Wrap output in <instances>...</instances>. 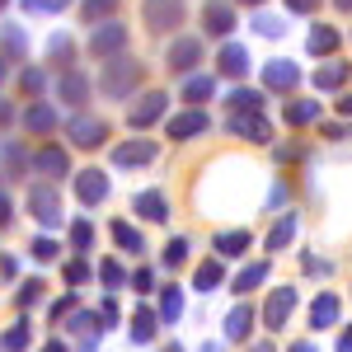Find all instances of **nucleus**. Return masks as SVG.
Wrapping results in <instances>:
<instances>
[{
	"label": "nucleus",
	"mask_w": 352,
	"mask_h": 352,
	"mask_svg": "<svg viewBox=\"0 0 352 352\" xmlns=\"http://www.w3.org/2000/svg\"><path fill=\"white\" fill-rule=\"evenodd\" d=\"M33 258H38V263H52V258H56V240H47V235L33 240Z\"/></svg>",
	"instance_id": "obj_42"
},
{
	"label": "nucleus",
	"mask_w": 352,
	"mask_h": 352,
	"mask_svg": "<svg viewBox=\"0 0 352 352\" xmlns=\"http://www.w3.org/2000/svg\"><path fill=\"white\" fill-rule=\"evenodd\" d=\"M338 352H352V329H343V338H338Z\"/></svg>",
	"instance_id": "obj_53"
},
{
	"label": "nucleus",
	"mask_w": 352,
	"mask_h": 352,
	"mask_svg": "<svg viewBox=\"0 0 352 352\" xmlns=\"http://www.w3.org/2000/svg\"><path fill=\"white\" fill-rule=\"evenodd\" d=\"M263 282H268V258H258V263H249V268L240 272V277H235V292H254V287H263Z\"/></svg>",
	"instance_id": "obj_30"
},
{
	"label": "nucleus",
	"mask_w": 352,
	"mask_h": 352,
	"mask_svg": "<svg viewBox=\"0 0 352 352\" xmlns=\"http://www.w3.org/2000/svg\"><path fill=\"white\" fill-rule=\"evenodd\" d=\"M132 287H136V292H141V296H146V292H151V287H155V277H151V272L141 268V272H136V277H132Z\"/></svg>",
	"instance_id": "obj_49"
},
{
	"label": "nucleus",
	"mask_w": 352,
	"mask_h": 352,
	"mask_svg": "<svg viewBox=\"0 0 352 352\" xmlns=\"http://www.w3.org/2000/svg\"><path fill=\"white\" fill-rule=\"evenodd\" d=\"M10 221V197H0V226Z\"/></svg>",
	"instance_id": "obj_54"
},
{
	"label": "nucleus",
	"mask_w": 352,
	"mask_h": 352,
	"mask_svg": "<svg viewBox=\"0 0 352 352\" xmlns=\"http://www.w3.org/2000/svg\"><path fill=\"white\" fill-rule=\"evenodd\" d=\"M197 352H221V343H202V348H197Z\"/></svg>",
	"instance_id": "obj_59"
},
{
	"label": "nucleus",
	"mask_w": 352,
	"mask_h": 352,
	"mask_svg": "<svg viewBox=\"0 0 352 352\" xmlns=\"http://www.w3.org/2000/svg\"><path fill=\"white\" fill-rule=\"evenodd\" d=\"M71 310H76V296H61V300L52 305V320H56V315H71Z\"/></svg>",
	"instance_id": "obj_50"
},
{
	"label": "nucleus",
	"mask_w": 352,
	"mask_h": 352,
	"mask_svg": "<svg viewBox=\"0 0 352 352\" xmlns=\"http://www.w3.org/2000/svg\"><path fill=\"white\" fill-rule=\"evenodd\" d=\"M217 61H221V76H230V80H240L244 71H249V47H244V43H226Z\"/></svg>",
	"instance_id": "obj_17"
},
{
	"label": "nucleus",
	"mask_w": 352,
	"mask_h": 352,
	"mask_svg": "<svg viewBox=\"0 0 352 352\" xmlns=\"http://www.w3.org/2000/svg\"><path fill=\"white\" fill-rule=\"evenodd\" d=\"M24 127H28V132H38V136L52 132V127H56V109H52V104H28V109H24Z\"/></svg>",
	"instance_id": "obj_23"
},
{
	"label": "nucleus",
	"mask_w": 352,
	"mask_h": 352,
	"mask_svg": "<svg viewBox=\"0 0 352 352\" xmlns=\"http://www.w3.org/2000/svg\"><path fill=\"white\" fill-rule=\"evenodd\" d=\"M202 28H207V38H230L235 33V5L230 0H207L202 5Z\"/></svg>",
	"instance_id": "obj_7"
},
{
	"label": "nucleus",
	"mask_w": 352,
	"mask_h": 352,
	"mask_svg": "<svg viewBox=\"0 0 352 352\" xmlns=\"http://www.w3.org/2000/svg\"><path fill=\"white\" fill-rule=\"evenodd\" d=\"M28 348V320H14L5 329V352H24Z\"/></svg>",
	"instance_id": "obj_36"
},
{
	"label": "nucleus",
	"mask_w": 352,
	"mask_h": 352,
	"mask_svg": "<svg viewBox=\"0 0 352 352\" xmlns=\"http://www.w3.org/2000/svg\"><path fill=\"white\" fill-rule=\"evenodd\" d=\"M155 324H160V320H155V310H136L132 329H127V333H132V343H151V338H155Z\"/></svg>",
	"instance_id": "obj_31"
},
{
	"label": "nucleus",
	"mask_w": 352,
	"mask_h": 352,
	"mask_svg": "<svg viewBox=\"0 0 352 352\" xmlns=\"http://www.w3.org/2000/svg\"><path fill=\"white\" fill-rule=\"evenodd\" d=\"M24 52H28L24 28H5V61H10V56H24Z\"/></svg>",
	"instance_id": "obj_38"
},
{
	"label": "nucleus",
	"mask_w": 352,
	"mask_h": 352,
	"mask_svg": "<svg viewBox=\"0 0 352 352\" xmlns=\"http://www.w3.org/2000/svg\"><path fill=\"white\" fill-rule=\"evenodd\" d=\"M333 324H338V296L320 292L315 305H310V329H333Z\"/></svg>",
	"instance_id": "obj_19"
},
{
	"label": "nucleus",
	"mask_w": 352,
	"mask_h": 352,
	"mask_svg": "<svg viewBox=\"0 0 352 352\" xmlns=\"http://www.w3.org/2000/svg\"><path fill=\"white\" fill-rule=\"evenodd\" d=\"M338 113H343V118H352V94H343V99H338Z\"/></svg>",
	"instance_id": "obj_52"
},
{
	"label": "nucleus",
	"mask_w": 352,
	"mask_h": 352,
	"mask_svg": "<svg viewBox=\"0 0 352 352\" xmlns=\"http://www.w3.org/2000/svg\"><path fill=\"white\" fill-rule=\"evenodd\" d=\"M56 99H61V104H71V109L89 104V80H85V71L66 66V71H61V80H56Z\"/></svg>",
	"instance_id": "obj_8"
},
{
	"label": "nucleus",
	"mask_w": 352,
	"mask_h": 352,
	"mask_svg": "<svg viewBox=\"0 0 352 352\" xmlns=\"http://www.w3.org/2000/svg\"><path fill=\"white\" fill-rule=\"evenodd\" d=\"M202 38H192V33H179V38H169V47H164V66L174 71V76H188L192 66L202 61Z\"/></svg>",
	"instance_id": "obj_4"
},
{
	"label": "nucleus",
	"mask_w": 352,
	"mask_h": 352,
	"mask_svg": "<svg viewBox=\"0 0 352 352\" xmlns=\"http://www.w3.org/2000/svg\"><path fill=\"white\" fill-rule=\"evenodd\" d=\"M155 155H160V146H155V141H127V146H118V151H113V164L132 169V164H151Z\"/></svg>",
	"instance_id": "obj_14"
},
{
	"label": "nucleus",
	"mask_w": 352,
	"mask_h": 352,
	"mask_svg": "<svg viewBox=\"0 0 352 352\" xmlns=\"http://www.w3.org/2000/svg\"><path fill=\"white\" fill-rule=\"evenodd\" d=\"M184 258H188V240H169L164 244V263H169V268H179Z\"/></svg>",
	"instance_id": "obj_40"
},
{
	"label": "nucleus",
	"mask_w": 352,
	"mask_h": 352,
	"mask_svg": "<svg viewBox=\"0 0 352 352\" xmlns=\"http://www.w3.org/2000/svg\"><path fill=\"white\" fill-rule=\"evenodd\" d=\"M136 85H141V61L136 56H113L109 66H104V76H99V89L109 99H127Z\"/></svg>",
	"instance_id": "obj_2"
},
{
	"label": "nucleus",
	"mask_w": 352,
	"mask_h": 352,
	"mask_svg": "<svg viewBox=\"0 0 352 352\" xmlns=\"http://www.w3.org/2000/svg\"><path fill=\"white\" fill-rule=\"evenodd\" d=\"M85 277H89V258H76V263H66V282H71V287H80Z\"/></svg>",
	"instance_id": "obj_43"
},
{
	"label": "nucleus",
	"mask_w": 352,
	"mask_h": 352,
	"mask_svg": "<svg viewBox=\"0 0 352 352\" xmlns=\"http://www.w3.org/2000/svg\"><path fill=\"white\" fill-rule=\"evenodd\" d=\"M71 244H76V254H89V249H94V221H76V226H71Z\"/></svg>",
	"instance_id": "obj_34"
},
{
	"label": "nucleus",
	"mask_w": 352,
	"mask_h": 352,
	"mask_svg": "<svg viewBox=\"0 0 352 352\" xmlns=\"http://www.w3.org/2000/svg\"><path fill=\"white\" fill-rule=\"evenodd\" d=\"M33 164H38V174H47V179H61V174L71 169V160H66V151H56V146H43Z\"/></svg>",
	"instance_id": "obj_22"
},
{
	"label": "nucleus",
	"mask_w": 352,
	"mask_h": 352,
	"mask_svg": "<svg viewBox=\"0 0 352 352\" xmlns=\"http://www.w3.org/2000/svg\"><path fill=\"white\" fill-rule=\"evenodd\" d=\"M164 352H184V348H179V343H169V348H164Z\"/></svg>",
	"instance_id": "obj_63"
},
{
	"label": "nucleus",
	"mask_w": 352,
	"mask_h": 352,
	"mask_svg": "<svg viewBox=\"0 0 352 352\" xmlns=\"http://www.w3.org/2000/svg\"><path fill=\"white\" fill-rule=\"evenodd\" d=\"M352 76V66L343 61H324V71H315V89H343Z\"/></svg>",
	"instance_id": "obj_24"
},
{
	"label": "nucleus",
	"mask_w": 352,
	"mask_h": 352,
	"mask_svg": "<svg viewBox=\"0 0 352 352\" xmlns=\"http://www.w3.org/2000/svg\"><path fill=\"white\" fill-rule=\"evenodd\" d=\"M76 197H80L85 207L104 202V197H109V174H104V169H80V174H76Z\"/></svg>",
	"instance_id": "obj_9"
},
{
	"label": "nucleus",
	"mask_w": 352,
	"mask_h": 352,
	"mask_svg": "<svg viewBox=\"0 0 352 352\" xmlns=\"http://www.w3.org/2000/svg\"><path fill=\"white\" fill-rule=\"evenodd\" d=\"M132 212H136V217H146V221H169V197H164L160 188L136 192V197H132Z\"/></svg>",
	"instance_id": "obj_16"
},
{
	"label": "nucleus",
	"mask_w": 352,
	"mask_h": 352,
	"mask_svg": "<svg viewBox=\"0 0 352 352\" xmlns=\"http://www.w3.org/2000/svg\"><path fill=\"white\" fill-rule=\"evenodd\" d=\"M282 118H287L292 127H305V122H315V118H320V104H310V99H292V104L282 109Z\"/></svg>",
	"instance_id": "obj_29"
},
{
	"label": "nucleus",
	"mask_w": 352,
	"mask_h": 352,
	"mask_svg": "<svg viewBox=\"0 0 352 352\" xmlns=\"http://www.w3.org/2000/svg\"><path fill=\"white\" fill-rule=\"evenodd\" d=\"M221 277H226V268H221V258H207L202 268L192 272V287H197V292L207 296V292H217V287H221Z\"/></svg>",
	"instance_id": "obj_27"
},
{
	"label": "nucleus",
	"mask_w": 352,
	"mask_h": 352,
	"mask_svg": "<svg viewBox=\"0 0 352 352\" xmlns=\"http://www.w3.org/2000/svg\"><path fill=\"white\" fill-rule=\"evenodd\" d=\"M5 76H10V61H5V56H0V80H5Z\"/></svg>",
	"instance_id": "obj_60"
},
{
	"label": "nucleus",
	"mask_w": 352,
	"mask_h": 352,
	"mask_svg": "<svg viewBox=\"0 0 352 352\" xmlns=\"http://www.w3.org/2000/svg\"><path fill=\"white\" fill-rule=\"evenodd\" d=\"M19 85H24L28 94H38V89H43V71H38V66H28V71H19Z\"/></svg>",
	"instance_id": "obj_45"
},
{
	"label": "nucleus",
	"mask_w": 352,
	"mask_h": 352,
	"mask_svg": "<svg viewBox=\"0 0 352 352\" xmlns=\"http://www.w3.org/2000/svg\"><path fill=\"white\" fill-rule=\"evenodd\" d=\"M230 132L244 136V141H272V122L258 118V113H235L230 118Z\"/></svg>",
	"instance_id": "obj_13"
},
{
	"label": "nucleus",
	"mask_w": 352,
	"mask_h": 352,
	"mask_svg": "<svg viewBox=\"0 0 352 352\" xmlns=\"http://www.w3.org/2000/svg\"><path fill=\"white\" fill-rule=\"evenodd\" d=\"M292 352H320L315 343H292Z\"/></svg>",
	"instance_id": "obj_56"
},
{
	"label": "nucleus",
	"mask_w": 352,
	"mask_h": 352,
	"mask_svg": "<svg viewBox=\"0 0 352 352\" xmlns=\"http://www.w3.org/2000/svg\"><path fill=\"white\" fill-rule=\"evenodd\" d=\"M249 352H272V343H258V348H249Z\"/></svg>",
	"instance_id": "obj_62"
},
{
	"label": "nucleus",
	"mask_w": 352,
	"mask_h": 352,
	"mask_svg": "<svg viewBox=\"0 0 352 352\" xmlns=\"http://www.w3.org/2000/svg\"><path fill=\"white\" fill-rule=\"evenodd\" d=\"M113 320H118V300L109 296V300H104V324H113Z\"/></svg>",
	"instance_id": "obj_51"
},
{
	"label": "nucleus",
	"mask_w": 352,
	"mask_h": 352,
	"mask_svg": "<svg viewBox=\"0 0 352 352\" xmlns=\"http://www.w3.org/2000/svg\"><path fill=\"white\" fill-rule=\"evenodd\" d=\"M263 80H268V89H296V85H300V71H296V61L277 56V61H268V66H263Z\"/></svg>",
	"instance_id": "obj_15"
},
{
	"label": "nucleus",
	"mask_w": 352,
	"mask_h": 352,
	"mask_svg": "<svg viewBox=\"0 0 352 352\" xmlns=\"http://www.w3.org/2000/svg\"><path fill=\"white\" fill-rule=\"evenodd\" d=\"M292 310H296V292H292V287L272 292L268 305H263V324H268V329H282L287 320H292Z\"/></svg>",
	"instance_id": "obj_11"
},
{
	"label": "nucleus",
	"mask_w": 352,
	"mask_h": 352,
	"mask_svg": "<svg viewBox=\"0 0 352 352\" xmlns=\"http://www.w3.org/2000/svg\"><path fill=\"white\" fill-rule=\"evenodd\" d=\"M28 14H61V10H71V0H24Z\"/></svg>",
	"instance_id": "obj_39"
},
{
	"label": "nucleus",
	"mask_w": 352,
	"mask_h": 352,
	"mask_svg": "<svg viewBox=\"0 0 352 352\" xmlns=\"http://www.w3.org/2000/svg\"><path fill=\"white\" fill-rule=\"evenodd\" d=\"M118 5L122 0H80V19L85 24H109L113 14H118Z\"/></svg>",
	"instance_id": "obj_25"
},
{
	"label": "nucleus",
	"mask_w": 352,
	"mask_h": 352,
	"mask_svg": "<svg viewBox=\"0 0 352 352\" xmlns=\"http://www.w3.org/2000/svg\"><path fill=\"white\" fill-rule=\"evenodd\" d=\"M164 104H169V99H164L160 89L141 94V99H136V109H132V127H136V132H146L151 122H160V118H164Z\"/></svg>",
	"instance_id": "obj_10"
},
{
	"label": "nucleus",
	"mask_w": 352,
	"mask_h": 352,
	"mask_svg": "<svg viewBox=\"0 0 352 352\" xmlns=\"http://www.w3.org/2000/svg\"><path fill=\"white\" fill-rule=\"evenodd\" d=\"M127 43H132V28L118 24V19H109V24H94L89 43H85V52L94 56V61H113V56L127 52Z\"/></svg>",
	"instance_id": "obj_1"
},
{
	"label": "nucleus",
	"mask_w": 352,
	"mask_h": 352,
	"mask_svg": "<svg viewBox=\"0 0 352 352\" xmlns=\"http://www.w3.org/2000/svg\"><path fill=\"white\" fill-rule=\"evenodd\" d=\"M66 136H71V146L94 151V146L109 141V122H104V118H89V113H76V118L66 122Z\"/></svg>",
	"instance_id": "obj_6"
},
{
	"label": "nucleus",
	"mask_w": 352,
	"mask_h": 352,
	"mask_svg": "<svg viewBox=\"0 0 352 352\" xmlns=\"http://www.w3.org/2000/svg\"><path fill=\"white\" fill-rule=\"evenodd\" d=\"M249 244H254L249 230H221V235H217V258H244Z\"/></svg>",
	"instance_id": "obj_20"
},
{
	"label": "nucleus",
	"mask_w": 352,
	"mask_h": 352,
	"mask_svg": "<svg viewBox=\"0 0 352 352\" xmlns=\"http://www.w3.org/2000/svg\"><path fill=\"white\" fill-rule=\"evenodd\" d=\"M230 5H249V10H258V5H268V0H230Z\"/></svg>",
	"instance_id": "obj_57"
},
{
	"label": "nucleus",
	"mask_w": 352,
	"mask_h": 352,
	"mask_svg": "<svg viewBox=\"0 0 352 352\" xmlns=\"http://www.w3.org/2000/svg\"><path fill=\"white\" fill-rule=\"evenodd\" d=\"M113 240H118V249H122V254H141V249H146L141 230H136V226H127V221H113Z\"/></svg>",
	"instance_id": "obj_28"
},
{
	"label": "nucleus",
	"mask_w": 352,
	"mask_h": 352,
	"mask_svg": "<svg viewBox=\"0 0 352 352\" xmlns=\"http://www.w3.org/2000/svg\"><path fill=\"white\" fill-rule=\"evenodd\" d=\"M179 315H184V292H179L174 282H169V287L160 292V310H155V320H164V324H174Z\"/></svg>",
	"instance_id": "obj_26"
},
{
	"label": "nucleus",
	"mask_w": 352,
	"mask_h": 352,
	"mask_svg": "<svg viewBox=\"0 0 352 352\" xmlns=\"http://www.w3.org/2000/svg\"><path fill=\"white\" fill-rule=\"evenodd\" d=\"M43 352H66V348H61V343H47V348H43Z\"/></svg>",
	"instance_id": "obj_61"
},
{
	"label": "nucleus",
	"mask_w": 352,
	"mask_h": 352,
	"mask_svg": "<svg viewBox=\"0 0 352 352\" xmlns=\"http://www.w3.org/2000/svg\"><path fill=\"white\" fill-rule=\"evenodd\" d=\"M14 300H19V305H33V300H43V282H38V277H28L24 287H19V296H14Z\"/></svg>",
	"instance_id": "obj_41"
},
{
	"label": "nucleus",
	"mask_w": 352,
	"mask_h": 352,
	"mask_svg": "<svg viewBox=\"0 0 352 352\" xmlns=\"http://www.w3.org/2000/svg\"><path fill=\"white\" fill-rule=\"evenodd\" d=\"M164 132H169V141H188V136L207 132V113H202V109L179 113V118H169V122H164Z\"/></svg>",
	"instance_id": "obj_12"
},
{
	"label": "nucleus",
	"mask_w": 352,
	"mask_h": 352,
	"mask_svg": "<svg viewBox=\"0 0 352 352\" xmlns=\"http://www.w3.org/2000/svg\"><path fill=\"white\" fill-rule=\"evenodd\" d=\"M230 109L235 113H258L263 109V94H258V89H235V94H230Z\"/></svg>",
	"instance_id": "obj_35"
},
{
	"label": "nucleus",
	"mask_w": 352,
	"mask_h": 352,
	"mask_svg": "<svg viewBox=\"0 0 352 352\" xmlns=\"http://www.w3.org/2000/svg\"><path fill=\"white\" fill-rule=\"evenodd\" d=\"M5 164H10V169H24V151H19V146H5Z\"/></svg>",
	"instance_id": "obj_48"
},
{
	"label": "nucleus",
	"mask_w": 352,
	"mask_h": 352,
	"mask_svg": "<svg viewBox=\"0 0 352 352\" xmlns=\"http://www.w3.org/2000/svg\"><path fill=\"white\" fill-rule=\"evenodd\" d=\"M296 240V217H282L277 226L268 230V254H277V249H287V244Z\"/></svg>",
	"instance_id": "obj_32"
},
{
	"label": "nucleus",
	"mask_w": 352,
	"mask_h": 352,
	"mask_svg": "<svg viewBox=\"0 0 352 352\" xmlns=\"http://www.w3.org/2000/svg\"><path fill=\"white\" fill-rule=\"evenodd\" d=\"M254 28H258L263 38H277V33H282V19H277V14H258V19H254Z\"/></svg>",
	"instance_id": "obj_44"
},
{
	"label": "nucleus",
	"mask_w": 352,
	"mask_h": 352,
	"mask_svg": "<svg viewBox=\"0 0 352 352\" xmlns=\"http://www.w3.org/2000/svg\"><path fill=\"white\" fill-rule=\"evenodd\" d=\"M5 5H10V0H0V10H5Z\"/></svg>",
	"instance_id": "obj_64"
},
{
	"label": "nucleus",
	"mask_w": 352,
	"mask_h": 352,
	"mask_svg": "<svg viewBox=\"0 0 352 352\" xmlns=\"http://www.w3.org/2000/svg\"><path fill=\"white\" fill-rule=\"evenodd\" d=\"M249 333H254V310H249V305H235V310L226 315V338H230V343H244Z\"/></svg>",
	"instance_id": "obj_21"
},
{
	"label": "nucleus",
	"mask_w": 352,
	"mask_h": 352,
	"mask_svg": "<svg viewBox=\"0 0 352 352\" xmlns=\"http://www.w3.org/2000/svg\"><path fill=\"white\" fill-rule=\"evenodd\" d=\"M141 19H146V28H155V33H169V28H184L188 5L184 0H146L141 5Z\"/></svg>",
	"instance_id": "obj_3"
},
{
	"label": "nucleus",
	"mask_w": 352,
	"mask_h": 352,
	"mask_svg": "<svg viewBox=\"0 0 352 352\" xmlns=\"http://www.w3.org/2000/svg\"><path fill=\"white\" fill-rule=\"evenodd\" d=\"M333 10H343V14H352V0H333Z\"/></svg>",
	"instance_id": "obj_58"
},
{
	"label": "nucleus",
	"mask_w": 352,
	"mask_h": 352,
	"mask_svg": "<svg viewBox=\"0 0 352 352\" xmlns=\"http://www.w3.org/2000/svg\"><path fill=\"white\" fill-rule=\"evenodd\" d=\"M282 5H287L292 14H315V10H320V0H282Z\"/></svg>",
	"instance_id": "obj_47"
},
{
	"label": "nucleus",
	"mask_w": 352,
	"mask_h": 352,
	"mask_svg": "<svg viewBox=\"0 0 352 352\" xmlns=\"http://www.w3.org/2000/svg\"><path fill=\"white\" fill-rule=\"evenodd\" d=\"M99 272H104V282H109V287H122V277H127V272H122V263H99Z\"/></svg>",
	"instance_id": "obj_46"
},
{
	"label": "nucleus",
	"mask_w": 352,
	"mask_h": 352,
	"mask_svg": "<svg viewBox=\"0 0 352 352\" xmlns=\"http://www.w3.org/2000/svg\"><path fill=\"white\" fill-rule=\"evenodd\" d=\"M338 43H343V38H338V28H333V24H315V28H310V38H305L310 56H333V52H338Z\"/></svg>",
	"instance_id": "obj_18"
},
{
	"label": "nucleus",
	"mask_w": 352,
	"mask_h": 352,
	"mask_svg": "<svg viewBox=\"0 0 352 352\" xmlns=\"http://www.w3.org/2000/svg\"><path fill=\"white\" fill-rule=\"evenodd\" d=\"M10 118H14V109H10V104L0 99V122H10Z\"/></svg>",
	"instance_id": "obj_55"
},
{
	"label": "nucleus",
	"mask_w": 352,
	"mask_h": 352,
	"mask_svg": "<svg viewBox=\"0 0 352 352\" xmlns=\"http://www.w3.org/2000/svg\"><path fill=\"white\" fill-rule=\"evenodd\" d=\"M71 52H76V47H71V38H66V33H52L47 56H52V61H61V66H71Z\"/></svg>",
	"instance_id": "obj_37"
},
{
	"label": "nucleus",
	"mask_w": 352,
	"mask_h": 352,
	"mask_svg": "<svg viewBox=\"0 0 352 352\" xmlns=\"http://www.w3.org/2000/svg\"><path fill=\"white\" fill-rule=\"evenodd\" d=\"M212 94H217V80H212V76H192V80L184 85V99H188V104H207Z\"/></svg>",
	"instance_id": "obj_33"
},
{
	"label": "nucleus",
	"mask_w": 352,
	"mask_h": 352,
	"mask_svg": "<svg viewBox=\"0 0 352 352\" xmlns=\"http://www.w3.org/2000/svg\"><path fill=\"white\" fill-rule=\"evenodd\" d=\"M28 212H33V221L38 226H61V192H56V184H33L28 188Z\"/></svg>",
	"instance_id": "obj_5"
}]
</instances>
